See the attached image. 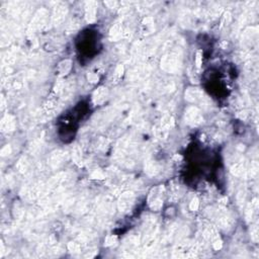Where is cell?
Returning <instances> with one entry per match:
<instances>
[{"instance_id": "cell-1", "label": "cell", "mask_w": 259, "mask_h": 259, "mask_svg": "<svg viewBox=\"0 0 259 259\" xmlns=\"http://www.w3.org/2000/svg\"><path fill=\"white\" fill-rule=\"evenodd\" d=\"M204 118L199 109L196 107H190L185 112V122L192 127L199 125L203 123Z\"/></svg>"}, {"instance_id": "cell-2", "label": "cell", "mask_w": 259, "mask_h": 259, "mask_svg": "<svg viewBox=\"0 0 259 259\" xmlns=\"http://www.w3.org/2000/svg\"><path fill=\"white\" fill-rule=\"evenodd\" d=\"M85 18L87 23H94L96 18V3L94 1L85 2Z\"/></svg>"}, {"instance_id": "cell-3", "label": "cell", "mask_w": 259, "mask_h": 259, "mask_svg": "<svg viewBox=\"0 0 259 259\" xmlns=\"http://www.w3.org/2000/svg\"><path fill=\"white\" fill-rule=\"evenodd\" d=\"M66 14H67V7L65 5H60L56 7L53 14V23L55 26H58L59 23L64 20Z\"/></svg>"}, {"instance_id": "cell-4", "label": "cell", "mask_w": 259, "mask_h": 259, "mask_svg": "<svg viewBox=\"0 0 259 259\" xmlns=\"http://www.w3.org/2000/svg\"><path fill=\"white\" fill-rule=\"evenodd\" d=\"M133 203V193L132 192H127L120 196V203H118V209L123 212H125L130 209L131 204Z\"/></svg>"}, {"instance_id": "cell-5", "label": "cell", "mask_w": 259, "mask_h": 259, "mask_svg": "<svg viewBox=\"0 0 259 259\" xmlns=\"http://www.w3.org/2000/svg\"><path fill=\"white\" fill-rule=\"evenodd\" d=\"M15 128V122L14 118L11 115H6L2 118L1 122V129L3 132H11Z\"/></svg>"}, {"instance_id": "cell-6", "label": "cell", "mask_w": 259, "mask_h": 259, "mask_svg": "<svg viewBox=\"0 0 259 259\" xmlns=\"http://www.w3.org/2000/svg\"><path fill=\"white\" fill-rule=\"evenodd\" d=\"M107 90L104 87H99L95 92L93 93V100L95 103H102L107 99Z\"/></svg>"}, {"instance_id": "cell-7", "label": "cell", "mask_w": 259, "mask_h": 259, "mask_svg": "<svg viewBox=\"0 0 259 259\" xmlns=\"http://www.w3.org/2000/svg\"><path fill=\"white\" fill-rule=\"evenodd\" d=\"M209 240H212V244H213V247L214 250H220L222 246H223L220 236H219V234L217 233V231L214 228L211 229V239Z\"/></svg>"}, {"instance_id": "cell-8", "label": "cell", "mask_w": 259, "mask_h": 259, "mask_svg": "<svg viewBox=\"0 0 259 259\" xmlns=\"http://www.w3.org/2000/svg\"><path fill=\"white\" fill-rule=\"evenodd\" d=\"M71 67H72V62L70 60H64L62 61L58 66V70H59V74L61 76L66 75L68 74L69 71L71 70Z\"/></svg>"}, {"instance_id": "cell-9", "label": "cell", "mask_w": 259, "mask_h": 259, "mask_svg": "<svg viewBox=\"0 0 259 259\" xmlns=\"http://www.w3.org/2000/svg\"><path fill=\"white\" fill-rule=\"evenodd\" d=\"M109 36L112 39H117L122 36V28H120V24H115V26H112L109 34Z\"/></svg>"}, {"instance_id": "cell-10", "label": "cell", "mask_w": 259, "mask_h": 259, "mask_svg": "<svg viewBox=\"0 0 259 259\" xmlns=\"http://www.w3.org/2000/svg\"><path fill=\"white\" fill-rule=\"evenodd\" d=\"M63 158H64V154L62 152H56V153H54L53 155H52V158H51V163L52 164H59V163H61V162H62V160H63Z\"/></svg>"}, {"instance_id": "cell-11", "label": "cell", "mask_w": 259, "mask_h": 259, "mask_svg": "<svg viewBox=\"0 0 259 259\" xmlns=\"http://www.w3.org/2000/svg\"><path fill=\"white\" fill-rule=\"evenodd\" d=\"M162 204H163V203H162L161 199L159 198H156L153 201V203H150V206H151L152 209H155V211H158V209H160L162 208Z\"/></svg>"}, {"instance_id": "cell-12", "label": "cell", "mask_w": 259, "mask_h": 259, "mask_svg": "<svg viewBox=\"0 0 259 259\" xmlns=\"http://www.w3.org/2000/svg\"><path fill=\"white\" fill-rule=\"evenodd\" d=\"M198 206H199L198 198H197V197H194V198L191 199L190 204H189V209H190L192 212H196V211H197V209H198Z\"/></svg>"}, {"instance_id": "cell-13", "label": "cell", "mask_w": 259, "mask_h": 259, "mask_svg": "<svg viewBox=\"0 0 259 259\" xmlns=\"http://www.w3.org/2000/svg\"><path fill=\"white\" fill-rule=\"evenodd\" d=\"M68 248L69 250L71 251V252H78L79 250H80V246H79V244L75 243V242H70L68 244Z\"/></svg>"}, {"instance_id": "cell-14", "label": "cell", "mask_w": 259, "mask_h": 259, "mask_svg": "<svg viewBox=\"0 0 259 259\" xmlns=\"http://www.w3.org/2000/svg\"><path fill=\"white\" fill-rule=\"evenodd\" d=\"M73 157H74V160H75L76 163H77V164L80 163V161H81V152H80V150H79L78 148H76L75 151H74Z\"/></svg>"}, {"instance_id": "cell-15", "label": "cell", "mask_w": 259, "mask_h": 259, "mask_svg": "<svg viewBox=\"0 0 259 259\" xmlns=\"http://www.w3.org/2000/svg\"><path fill=\"white\" fill-rule=\"evenodd\" d=\"M201 59H203V57H201V51H197L196 55V65L197 68H201Z\"/></svg>"}, {"instance_id": "cell-16", "label": "cell", "mask_w": 259, "mask_h": 259, "mask_svg": "<svg viewBox=\"0 0 259 259\" xmlns=\"http://www.w3.org/2000/svg\"><path fill=\"white\" fill-rule=\"evenodd\" d=\"M87 78H88V80H89L91 83H95V82H97V81H98V76L96 75V74H94V73H88Z\"/></svg>"}, {"instance_id": "cell-17", "label": "cell", "mask_w": 259, "mask_h": 259, "mask_svg": "<svg viewBox=\"0 0 259 259\" xmlns=\"http://www.w3.org/2000/svg\"><path fill=\"white\" fill-rule=\"evenodd\" d=\"M91 176H92V178H98V179L104 178V175L102 174V172L100 171V170H96V171H94Z\"/></svg>"}, {"instance_id": "cell-18", "label": "cell", "mask_w": 259, "mask_h": 259, "mask_svg": "<svg viewBox=\"0 0 259 259\" xmlns=\"http://www.w3.org/2000/svg\"><path fill=\"white\" fill-rule=\"evenodd\" d=\"M257 169H258L257 163H256V162H254V163L251 165V170H250V173H251L252 176H255V175L257 174V172H258Z\"/></svg>"}, {"instance_id": "cell-19", "label": "cell", "mask_w": 259, "mask_h": 259, "mask_svg": "<svg viewBox=\"0 0 259 259\" xmlns=\"http://www.w3.org/2000/svg\"><path fill=\"white\" fill-rule=\"evenodd\" d=\"M115 240H117V238H115V237H113V236L107 237V240H105V245H107V246L112 245V244L115 242Z\"/></svg>"}, {"instance_id": "cell-20", "label": "cell", "mask_w": 259, "mask_h": 259, "mask_svg": "<svg viewBox=\"0 0 259 259\" xmlns=\"http://www.w3.org/2000/svg\"><path fill=\"white\" fill-rule=\"evenodd\" d=\"M123 72H124V66L118 65L117 67V69H115V75H117V76H122Z\"/></svg>"}, {"instance_id": "cell-21", "label": "cell", "mask_w": 259, "mask_h": 259, "mask_svg": "<svg viewBox=\"0 0 259 259\" xmlns=\"http://www.w3.org/2000/svg\"><path fill=\"white\" fill-rule=\"evenodd\" d=\"M9 153H10V147H9V145H6V146L1 150V155L2 156H6Z\"/></svg>"}]
</instances>
